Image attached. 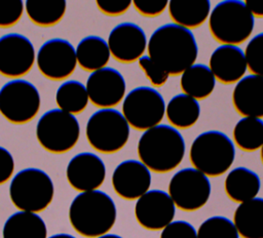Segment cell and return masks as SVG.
<instances>
[{
  "mask_svg": "<svg viewBox=\"0 0 263 238\" xmlns=\"http://www.w3.org/2000/svg\"><path fill=\"white\" fill-rule=\"evenodd\" d=\"M147 50L151 61L168 75L182 74L194 65L198 54L193 33L175 23L157 28L150 36Z\"/></svg>",
  "mask_w": 263,
  "mask_h": 238,
  "instance_id": "obj_1",
  "label": "cell"
},
{
  "mask_svg": "<svg viewBox=\"0 0 263 238\" xmlns=\"http://www.w3.org/2000/svg\"><path fill=\"white\" fill-rule=\"evenodd\" d=\"M116 216L113 199L100 190L81 192L69 207L71 226L78 234L87 238L107 234L114 226Z\"/></svg>",
  "mask_w": 263,
  "mask_h": 238,
  "instance_id": "obj_2",
  "label": "cell"
},
{
  "mask_svg": "<svg viewBox=\"0 0 263 238\" xmlns=\"http://www.w3.org/2000/svg\"><path fill=\"white\" fill-rule=\"evenodd\" d=\"M185 150L182 134L167 124H158L147 129L138 142L141 162L155 172H167L179 166Z\"/></svg>",
  "mask_w": 263,
  "mask_h": 238,
  "instance_id": "obj_3",
  "label": "cell"
},
{
  "mask_svg": "<svg viewBox=\"0 0 263 238\" xmlns=\"http://www.w3.org/2000/svg\"><path fill=\"white\" fill-rule=\"evenodd\" d=\"M189 157L195 169L206 176L225 173L235 158L233 142L222 131L209 130L195 137Z\"/></svg>",
  "mask_w": 263,
  "mask_h": 238,
  "instance_id": "obj_4",
  "label": "cell"
},
{
  "mask_svg": "<svg viewBox=\"0 0 263 238\" xmlns=\"http://www.w3.org/2000/svg\"><path fill=\"white\" fill-rule=\"evenodd\" d=\"M209 16L210 32L222 44L242 43L251 36L255 25L253 14L239 0L219 2Z\"/></svg>",
  "mask_w": 263,
  "mask_h": 238,
  "instance_id": "obj_5",
  "label": "cell"
},
{
  "mask_svg": "<svg viewBox=\"0 0 263 238\" xmlns=\"http://www.w3.org/2000/svg\"><path fill=\"white\" fill-rule=\"evenodd\" d=\"M54 193L50 176L39 168H25L11 180L9 196L21 211L40 212L52 201Z\"/></svg>",
  "mask_w": 263,
  "mask_h": 238,
  "instance_id": "obj_6",
  "label": "cell"
},
{
  "mask_svg": "<svg viewBox=\"0 0 263 238\" xmlns=\"http://www.w3.org/2000/svg\"><path fill=\"white\" fill-rule=\"evenodd\" d=\"M89 145L105 154L121 150L129 137V124L123 115L112 108L101 109L88 119L85 128Z\"/></svg>",
  "mask_w": 263,
  "mask_h": 238,
  "instance_id": "obj_7",
  "label": "cell"
},
{
  "mask_svg": "<svg viewBox=\"0 0 263 238\" xmlns=\"http://www.w3.org/2000/svg\"><path fill=\"white\" fill-rule=\"evenodd\" d=\"M80 126L74 115L60 109L45 112L36 125V136L46 151L62 154L75 147L79 140Z\"/></svg>",
  "mask_w": 263,
  "mask_h": 238,
  "instance_id": "obj_8",
  "label": "cell"
},
{
  "mask_svg": "<svg viewBox=\"0 0 263 238\" xmlns=\"http://www.w3.org/2000/svg\"><path fill=\"white\" fill-rule=\"evenodd\" d=\"M165 114L162 95L154 88L139 86L132 89L123 100L122 115L138 130H147L160 123Z\"/></svg>",
  "mask_w": 263,
  "mask_h": 238,
  "instance_id": "obj_9",
  "label": "cell"
},
{
  "mask_svg": "<svg viewBox=\"0 0 263 238\" xmlns=\"http://www.w3.org/2000/svg\"><path fill=\"white\" fill-rule=\"evenodd\" d=\"M40 109V94L31 82L14 79L0 90V113L9 122L23 124L31 121Z\"/></svg>",
  "mask_w": 263,
  "mask_h": 238,
  "instance_id": "obj_10",
  "label": "cell"
},
{
  "mask_svg": "<svg viewBox=\"0 0 263 238\" xmlns=\"http://www.w3.org/2000/svg\"><path fill=\"white\" fill-rule=\"evenodd\" d=\"M168 195L178 208L194 211L208 202L211 196V183L208 176L197 169L183 168L171 179Z\"/></svg>",
  "mask_w": 263,
  "mask_h": 238,
  "instance_id": "obj_11",
  "label": "cell"
},
{
  "mask_svg": "<svg viewBox=\"0 0 263 238\" xmlns=\"http://www.w3.org/2000/svg\"><path fill=\"white\" fill-rule=\"evenodd\" d=\"M36 63L44 77L51 80H63L76 69V51L73 45L65 39H49L39 48Z\"/></svg>",
  "mask_w": 263,
  "mask_h": 238,
  "instance_id": "obj_12",
  "label": "cell"
},
{
  "mask_svg": "<svg viewBox=\"0 0 263 238\" xmlns=\"http://www.w3.org/2000/svg\"><path fill=\"white\" fill-rule=\"evenodd\" d=\"M36 53L24 35L10 33L0 37V74L9 78L25 76L32 69Z\"/></svg>",
  "mask_w": 263,
  "mask_h": 238,
  "instance_id": "obj_13",
  "label": "cell"
},
{
  "mask_svg": "<svg viewBox=\"0 0 263 238\" xmlns=\"http://www.w3.org/2000/svg\"><path fill=\"white\" fill-rule=\"evenodd\" d=\"M176 205L168 193L150 190L142 195L135 205L138 223L147 230L157 231L165 228L175 217Z\"/></svg>",
  "mask_w": 263,
  "mask_h": 238,
  "instance_id": "obj_14",
  "label": "cell"
},
{
  "mask_svg": "<svg viewBox=\"0 0 263 238\" xmlns=\"http://www.w3.org/2000/svg\"><path fill=\"white\" fill-rule=\"evenodd\" d=\"M85 87L88 98L95 106L109 109L122 101L126 84L116 69L105 67L88 76Z\"/></svg>",
  "mask_w": 263,
  "mask_h": 238,
  "instance_id": "obj_15",
  "label": "cell"
},
{
  "mask_svg": "<svg viewBox=\"0 0 263 238\" xmlns=\"http://www.w3.org/2000/svg\"><path fill=\"white\" fill-rule=\"evenodd\" d=\"M107 43L112 56L120 63L136 62L143 56L148 44L144 30L134 23L115 26Z\"/></svg>",
  "mask_w": 263,
  "mask_h": 238,
  "instance_id": "obj_16",
  "label": "cell"
},
{
  "mask_svg": "<svg viewBox=\"0 0 263 238\" xmlns=\"http://www.w3.org/2000/svg\"><path fill=\"white\" fill-rule=\"evenodd\" d=\"M68 183L80 192L95 191L105 181L106 166L96 154L83 152L75 155L66 169Z\"/></svg>",
  "mask_w": 263,
  "mask_h": 238,
  "instance_id": "obj_17",
  "label": "cell"
},
{
  "mask_svg": "<svg viewBox=\"0 0 263 238\" xmlns=\"http://www.w3.org/2000/svg\"><path fill=\"white\" fill-rule=\"evenodd\" d=\"M151 172L141 161L128 159L119 163L112 174V186L118 196L126 200L139 199L149 191Z\"/></svg>",
  "mask_w": 263,
  "mask_h": 238,
  "instance_id": "obj_18",
  "label": "cell"
},
{
  "mask_svg": "<svg viewBox=\"0 0 263 238\" xmlns=\"http://www.w3.org/2000/svg\"><path fill=\"white\" fill-rule=\"evenodd\" d=\"M209 68L215 78L222 83L231 84L239 81L248 68L245 52L236 45L222 44L211 54Z\"/></svg>",
  "mask_w": 263,
  "mask_h": 238,
  "instance_id": "obj_19",
  "label": "cell"
},
{
  "mask_svg": "<svg viewBox=\"0 0 263 238\" xmlns=\"http://www.w3.org/2000/svg\"><path fill=\"white\" fill-rule=\"evenodd\" d=\"M235 110L243 117H263V77L248 75L242 77L232 92Z\"/></svg>",
  "mask_w": 263,
  "mask_h": 238,
  "instance_id": "obj_20",
  "label": "cell"
},
{
  "mask_svg": "<svg viewBox=\"0 0 263 238\" xmlns=\"http://www.w3.org/2000/svg\"><path fill=\"white\" fill-rule=\"evenodd\" d=\"M233 224L243 238H263V198L240 203L234 211Z\"/></svg>",
  "mask_w": 263,
  "mask_h": 238,
  "instance_id": "obj_21",
  "label": "cell"
},
{
  "mask_svg": "<svg viewBox=\"0 0 263 238\" xmlns=\"http://www.w3.org/2000/svg\"><path fill=\"white\" fill-rule=\"evenodd\" d=\"M260 187L259 175L247 167L232 169L225 179V192L227 196L232 201L238 203L256 198Z\"/></svg>",
  "mask_w": 263,
  "mask_h": 238,
  "instance_id": "obj_22",
  "label": "cell"
},
{
  "mask_svg": "<svg viewBox=\"0 0 263 238\" xmlns=\"http://www.w3.org/2000/svg\"><path fill=\"white\" fill-rule=\"evenodd\" d=\"M47 229L44 221L34 212L17 211L5 222L3 238H46Z\"/></svg>",
  "mask_w": 263,
  "mask_h": 238,
  "instance_id": "obj_23",
  "label": "cell"
},
{
  "mask_svg": "<svg viewBox=\"0 0 263 238\" xmlns=\"http://www.w3.org/2000/svg\"><path fill=\"white\" fill-rule=\"evenodd\" d=\"M168 12L176 25L193 29L202 25L211 13L209 0H172Z\"/></svg>",
  "mask_w": 263,
  "mask_h": 238,
  "instance_id": "obj_24",
  "label": "cell"
},
{
  "mask_svg": "<svg viewBox=\"0 0 263 238\" xmlns=\"http://www.w3.org/2000/svg\"><path fill=\"white\" fill-rule=\"evenodd\" d=\"M77 64L85 71H97L106 67L110 60L108 43L99 36L81 39L75 49Z\"/></svg>",
  "mask_w": 263,
  "mask_h": 238,
  "instance_id": "obj_25",
  "label": "cell"
},
{
  "mask_svg": "<svg viewBox=\"0 0 263 238\" xmlns=\"http://www.w3.org/2000/svg\"><path fill=\"white\" fill-rule=\"evenodd\" d=\"M180 85L185 94L195 100H202L213 92L216 78L208 66L194 64L182 73Z\"/></svg>",
  "mask_w": 263,
  "mask_h": 238,
  "instance_id": "obj_26",
  "label": "cell"
},
{
  "mask_svg": "<svg viewBox=\"0 0 263 238\" xmlns=\"http://www.w3.org/2000/svg\"><path fill=\"white\" fill-rule=\"evenodd\" d=\"M165 114L170 123L177 128H189L199 118L200 106L197 100L180 93L172 97L165 107Z\"/></svg>",
  "mask_w": 263,
  "mask_h": 238,
  "instance_id": "obj_27",
  "label": "cell"
},
{
  "mask_svg": "<svg viewBox=\"0 0 263 238\" xmlns=\"http://www.w3.org/2000/svg\"><path fill=\"white\" fill-rule=\"evenodd\" d=\"M24 5L30 19L41 27L58 24L67 8L65 0H28Z\"/></svg>",
  "mask_w": 263,
  "mask_h": 238,
  "instance_id": "obj_28",
  "label": "cell"
},
{
  "mask_svg": "<svg viewBox=\"0 0 263 238\" xmlns=\"http://www.w3.org/2000/svg\"><path fill=\"white\" fill-rule=\"evenodd\" d=\"M88 101L86 87L76 80L62 83L55 93V102L60 110L71 115L81 113L86 108Z\"/></svg>",
  "mask_w": 263,
  "mask_h": 238,
  "instance_id": "obj_29",
  "label": "cell"
},
{
  "mask_svg": "<svg viewBox=\"0 0 263 238\" xmlns=\"http://www.w3.org/2000/svg\"><path fill=\"white\" fill-rule=\"evenodd\" d=\"M235 144L243 151L253 152L263 146V120L243 117L233 128Z\"/></svg>",
  "mask_w": 263,
  "mask_h": 238,
  "instance_id": "obj_30",
  "label": "cell"
},
{
  "mask_svg": "<svg viewBox=\"0 0 263 238\" xmlns=\"http://www.w3.org/2000/svg\"><path fill=\"white\" fill-rule=\"evenodd\" d=\"M197 238H239L232 221L225 216H211L197 230Z\"/></svg>",
  "mask_w": 263,
  "mask_h": 238,
  "instance_id": "obj_31",
  "label": "cell"
},
{
  "mask_svg": "<svg viewBox=\"0 0 263 238\" xmlns=\"http://www.w3.org/2000/svg\"><path fill=\"white\" fill-rule=\"evenodd\" d=\"M243 52L249 70L254 75L263 77V33L254 36Z\"/></svg>",
  "mask_w": 263,
  "mask_h": 238,
  "instance_id": "obj_32",
  "label": "cell"
},
{
  "mask_svg": "<svg viewBox=\"0 0 263 238\" xmlns=\"http://www.w3.org/2000/svg\"><path fill=\"white\" fill-rule=\"evenodd\" d=\"M24 12L22 0H0V27L7 28L15 25Z\"/></svg>",
  "mask_w": 263,
  "mask_h": 238,
  "instance_id": "obj_33",
  "label": "cell"
},
{
  "mask_svg": "<svg viewBox=\"0 0 263 238\" xmlns=\"http://www.w3.org/2000/svg\"><path fill=\"white\" fill-rule=\"evenodd\" d=\"M139 66L143 70V72L146 74L149 81L154 86H162L168 78V74L163 71L160 67H158L154 62L151 61V58L148 55H143L139 60Z\"/></svg>",
  "mask_w": 263,
  "mask_h": 238,
  "instance_id": "obj_34",
  "label": "cell"
},
{
  "mask_svg": "<svg viewBox=\"0 0 263 238\" xmlns=\"http://www.w3.org/2000/svg\"><path fill=\"white\" fill-rule=\"evenodd\" d=\"M160 238H197V231L188 222L174 221L162 229Z\"/></svg>",
  "mask_w": 263,
  "mask_h": 238,
  "instance_id": "obj_35",
  "label": "cell"
},
{
  "mask_svg": "<svg viewBox=\"0 0 263 238\" xmlns=\"http://www.w3.org/2000/svg\"><path fill=\"white\" fill-rule=\"evenodd\" d=\"M133 5L138 10V12L145 16H156L161 14L166 6L168 1L166 0H135Z\"/></svg>",
  "mask_w": 263,
  "mask_h": 238,
  "instance_id": "obj_36",
  "label": "cell"
},
{
  "mask_svg": "<svg viewBox=\"0 0 263 238\" xmlns=\"http://www.w3.org/2000/svg\"><path fill=\"white\" fill-rule=\"evenodd\" d=\"M98 8L107 15L116 16L123 14L132 5L130 0H98Z\"/></svg>",
  "mask_w": 263,
  "mask_h": 238,
  "instance_id": "obj_37",
  "label": "cell"
},
{
  "mask_svg": "<svg viewBox=\"0 0 263 238\" xmlns=\"http://www.w3.org/2000/svg\"><path fill=\"white\" fill-rule=\"evenodd\" d=\"M14 170L13 157L8 150L0 147V185L6 183Z\"/></svg>",
  "mask_w": 263,
  "mask_h": 238,
  "instance_id": "obj_38",
  "label": "cell"
},
{
  "mask_svg": "<svg viewBox=\"0 0 263 238\" xmlns=\"http://www.w3.org/2000/svg\"><path fill=\"white\" fill-rule=\"evenodd\" d=\"M243 3L253 16L263 17V0H247Z\"/></svg>",
  "mask_w": 263,
  "mask_h": 238,
  "instance_id": "obj_39",
  "label": "cell"
},
{
  "mask_svg": "<svg viewBox=\"0 0 263 238\" xmlns=\"http://www.w3.org/2000/svg\"><path fill=\"white\" fill-rule=\"evenodd\" d=\"M49 238H75L74 236L70 235V234H65V233H61V234H55L50 236Z\"/></svg>",
  "mask_w": 263,
  "mask_h": 238,
  "instance_id": "obj_40",
  "label": "cell"
},
{
  "mask_svg": "<svg viewBox=\"0 0 263 238\" xmlns=\"http://www.w3.org/2000/svg\"><path fill=\"white\" fill-rule=\"evenodd\" d=\"M98 238H122V237L119 236V235H116V234H105V235L100 236Z\"/></svg>",
  "mask_w": 263,
  "mask_h": 238,
  "instance_id": "obj_41",
  "label": "cell"
},
{
  "mask_svg": "<svg viewBox=\"0 0 263 238\" xmlns=\"http://www.w3.org/2000/svg\"><path fill=\"white\" fill-rule=\"evenodd\" d=\"M261 159H262V162H263V146L261 147Z\"/></svg>",
  "mask_w": 263,
  "mask_h": 238,
  "instance_id": "obj_42",
  "label": "cell"
}]
</instances>
